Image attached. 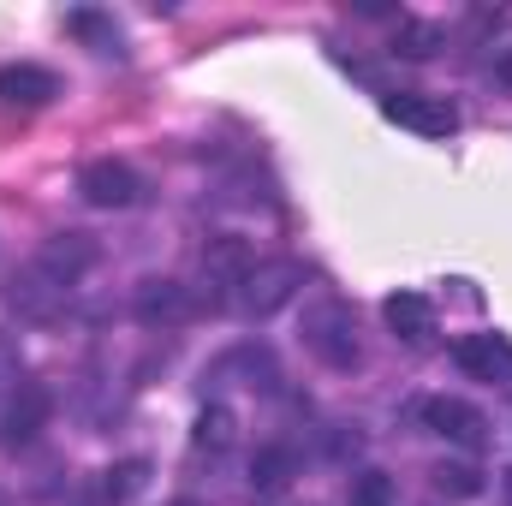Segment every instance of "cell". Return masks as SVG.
<instances>
[{"instance_id":"cell-23","label":"cell","mask_w":512,"mask_h":506,"mask_svg":"<svg viewBox=\"0 0 512 506\" xmlns=\"http://www.w3.org/2000/svg\"><path fill=\"white\" fill-rule=\"evenodd\" d=\"M501 495H507V506H512V465L501 471Z\"/></svg>"},{"instance_id":"cell-14","label":"cell","mask_w":512,"mask_h":506,"mask_svg":"<svg viewBox=\"0 0 512 506\" xmlns=\"http://www.w3.org/2000/svg\"><path fill=\"white\" fill-rule=\"evenodd\" d=\"M292 477H298V453H292V447L268 441V447H256V453H251V489H262V495H280Z\"/></svg>"},{"instance_id":"cell-15","label":"cell","mask_w":512,"mask_h":506,"mask_svg":"<svg viewBox=\"0 0 512 506\" xmlns=\"http://www.w3.org/2000/svg\"><path fill=\"white\" fill-rule=\"evenodd\" d=\"M447 48V30L441 24H429V18H399L393 24V54L399 60H435Z\"/></svg>"},{"instance_id":"cell-21","label":"cell","mask_w":512,"mask_h":506,"mask_svg":"<svg viewBox=\"0 0 512 506\" xmlns=\"http://www.w3.org/2000/svg\"><path fill=\"white\" fill-rule=\"evenodd\" d=\"M24 381V352L12 334H0V387H18Z\"/></svg>"},{"instance_id":"cell-11","label":"cell","mask_w":512,"mask_h":506,"mask_svg":"<svg viewBox=\"0 0 512 506\" xmlns=\"http://www.w3.org/2000/svg\"><path fill=\"white\" fill-rule=\"evenodd\" d=\"M382 316L405 346H429V340H435V304H429L423 292H393L382 304Z\"/></svg>"},{"instance_id":"cell-2","label":"cell","mask_w":512,"mask_h":506,"mask_svg":"<svg viewBox=\"0 0 512 506\" xmlns=\"http://www.w3.org/2000/svg\"><path fill=\"white\" fill-rule=\"evenodd\" d=\"M298 286H304V268H298L292 256L256 262L251 274H245V286H239V310H245V316H256V322H268L274 310H286V304L298 298Z\"/></svg>"},{"instance_id":"cell-5","label":"cell","mask_w":512,"mask_h":506,"mask_svg":"<svg viewBox=\"0 0 512 506\" xmlns=\"http://www.w3.org/2000/svg\"><path fill=\"white\" fill-rule=\"evenodd\" d=\"M417 417H423L441 441H453V447H465V453L489 447V417H483L477 405H465V399L435 393V399H423V405H417Z\"/></svg>"},{"instance_id":"cell-1","label":"cell","mask_w":512,"mask_h":506,"mask_svg":"<svg viewBox=\"0 0 512 506\" xmlns=\"http://www.w3.org/2000/svg\"><path fill=\"white\" fill-rule=\"evenodd\" d=\"M298 334H304V352H310L316 364H328V370H358V358H364V346H358V316H352L346 298H310Z\"/></svg>"},{"instance_id":"cell-9","label":"cell","mask_w":512,"mask_h":506,"mask_svg":"<svg viewBox=\"0 0 512 506\" xmlns=\"http://www.w3.org/2000/svg\"><path fill=\"white\" fill-rule=\"evenodd\" d=\"M453 364L471 381H512V340L507 334H459Z\"/></svg>"},{"instance_id":"cell-6","label":"cell","mask_w":512,"mask_h":506,"mask_svg":"<svg viewBox=\"0 0 512 506\" xmlns=\"http://www.w3.org/2000/svg\"><path fill=\"white\" fill-rule=\"evenodd\" d=\"M48 417H54V393H48L42 381H18V393H12V405H6V417H0V447H6V453L30 447V441L48 429Z\"/></svg>"},{"instance_id":"cell-16","label":"cell","mask_w":512,"mask_h":506,"mask_svg":"<svg viewBox=\"0 0 512 506\" xmlns=\"http://www.w3.org/2000/svg\"><path fill=\"white\" fill-rule=\"evenodd\" d=\"M6 298H12V310H18V316H36V322H48V316L60 310V298H66V292L30 268L24 280H12V292H6Z\"/></svg>"},{"instance_id":"cell-12","label":"cell","mask_w":512,"mask_h":506,"mask_svg":"<svg viewBox=\"0 0 512 506\" xmlns=\"http://www.w3.org/2000/svg\"><path fill=\"white\" fill-rule=\"evenodd\" d=\"M251 268H256V251H251V239H239V233H215L203 245V274L221 280V286H245Z\"/></svg>"},{"instance_id":"cell-22","label":"cell","mask_w":512,"mask_h":506,"mask_svg":"<svg viewBox=\"0 0 512 506\" xmlns=\"http://www.w3.org/2000/svg\"><path fill=\"white\" fill-rule=\"evenodd\" d=\"M495 90H501V96H512V42L495 54Z\"/></svg>"},{"instance_id":"cell-20","label":"cell","mask_w":512,"mask_h":506,"mask_svg":"<svg viewBox=\"0 0 512 506\" xmlns=\"http://www.w3.org/2000/svg\"><path fill=\"white\" fill-rule=\"evenodd\" d=\"M393 501H399V489H393L387 471H358L352 477V506H393Z\"/></svg>"},{"instance_id":"cell-4","label":"cell","mask_w":512,"mask_h":506,"mask_svg":"<svg viewBox=\"0 0 512 506\" xmlns=\"http://www.w3.org/2000/svg\"><path fill=\"white\" fill-rule=\"evenodd\" d=\"M96 256H102V245H96L90 233H54V239H42V251H36V274L54 280L60 292H72V286L96 268Z\"/></svg>"},{"instance_id":"cell-13","label":"cell","mask_w":512,"mask_h":506,"mask_svg":"<svg viewBox=\"0 0 512 506\" xmlns=\"http://www.w3.org/2000/svg\"><path fill=\"white\" fill-rule=\"evenodd\" d=\"M233 441H239V417H233V405H203L197 423H191V447L209 453V459H221V453H233Z\"/></svg>"},{"instance_id":"cell-18","label":"cell","mask_w":512,"mask_h":506,"mask_svg":"<svg viewBox=\"0 0 512 506\" xmlns=\"http://www.w3.org/2000/svg\"><path fill=\"white\" fill-rule=\"evenodd\" d=\"M429 477H435V489H441L447 501H477V495L489 489V483H483V471H477V465H465V459H441Z\"/></svg>"},{"instance_id":"cell-17","label":"cell","mask_w":512,"mask_h":506,"mask_svg":"<svg viewBox=\"0 0 512 506\" xmlns=\"http://www.w3.org/2000/svg\"><path fill=\"white\" fill-rule=\"evenodd\" d=\"M149 483V459H120L114 471H102V483H96V495H102V506H126L137 489Z\"/></svg>"},{"instance_id":"cell-3","label":"cell","mask_w":512,"mask_h":506,"mask_svg":"<svg viewBox=\"0 0 512 506\" xmlns=\"http://www.w3.org/2000/svg\"><path fill=\"white\" fill-rule=\"evenodd\" d=\"M382 120H387V126L417 131V137H453V131H459V108H453L447 96L399 90V96H382Z\"/></svg>"},{"instance_id":"cell-7","label":"cell","mask_w":512,"mask_h":506,"mask_svg":"<svg viewBox=\"0 0 512 506\" xmlns=\"http://www.w3.org/2000/svg\"><path fill=\"white\" fill-rule=\"evenodd\" d=\"M78 191H84V203H90V209H131V203L143 197V179H137V167H131V161L102 155V161H90V167L78 173Z\"/></svg>"},{"instance_id":"cell-10","label":"cell","mask_w":512,"mask_h":506,"mask_svg":"<svg viewBox=\"0 0 512 506\" xmlns=\"http://www.w3.org/2000/svg\"><path fill=\"white\" fill-rule=\"evenodd\" d=\"M54 96H60V78H54L48 66L18 60V66L0 72V102H6V108H48Z\"/></svg>"},{"instance_id":"cell-24","label":"cell","mask_w":512,"mask_h":506,"mask_svg":"<svg viewBox=\"0 0 512 506\" xmlns=\"http://www.w3.org/2000/svg\"><path fill=\"white\" fill-rule=\"evenodd\" d=\"M173 506H203V501H191V495H185V501H173Z\"/></svg>"},{"instance_id":"cell-19","label":"cell","mask_w":512,"mask_h":506,"mask_svg":"<svg viewBox=\"0 0 512 506\" xmlns=\"http://www.w3.org/2000/svg\"><path fill=\"white\" fill-rule=\"evenodd\" d=\"M66 30H72V36H84V42H96L102 54H120V30H114L102 12H72V18H66Z\"/></svg>"},{"instance_id":"cell-8","label":"cell","mask_w":512,"mask_h":506,"mask_svg":"<svg viewBox=\"0 0 512 506\" xmlns=\"http://www.w3.org/2000/svg\"><path fill=\"white\" fill-rule=\"evenodd\" d=\"M131 310H137V322H143V328H179V322H191L197 298H191V286H185V280L155 274V280H143V286L131 292Z\"/></svg>"}]
</instances>
